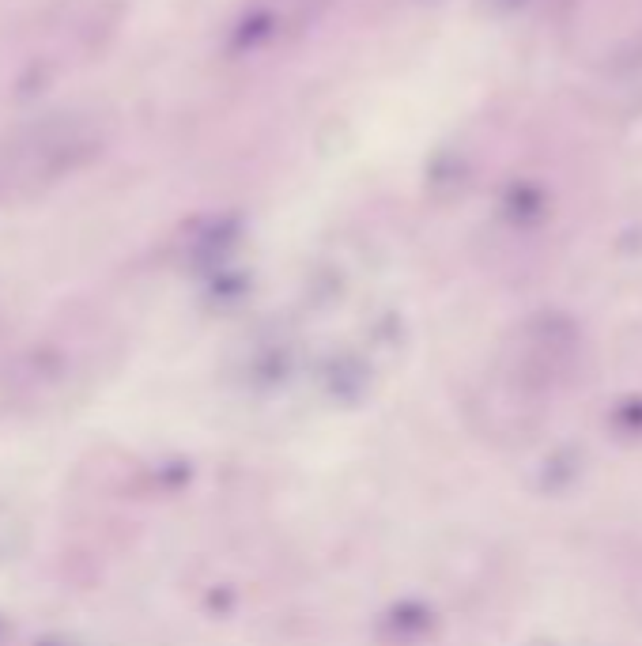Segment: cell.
<instances>
[{
  "label": "cell",
  "instance_id": "cell-1",
  "mask_svg": "<svg viewBox=\"0 0 642 646\" xmlns=\"http://www.w3.org/2000/svg\"><path fill=\"white\" fill-rule=\"evenodd\" d=\"M593 102L601 114L616 118H639L642 114V46L616 57L605 72L593 80Z\"/></svg>",
  "mask_w": 642,
  "mask_h": 646
},
{
  "label": "cell",
  "instance_id": "cell-2",
  "mask_svg": "<svg viewBox=\"0 0 642 646\" xmlns=\"http://www.w3.org/2000/svg\"><path fill=\"white\" fill-rule=\"evenodd\" d=\"M269 4L276 8V23H291V27H299L329 8V0H269Z\"/></svg>",
  "mask_w": 642,
  "mask_h": 646
},
{
  "label": "cell",
  "instance_id": "cell-3",
  "mask_svg": "<svg viewBox=\"0 0 642 646\" xmlns=\"http://www.w3.org/2000/svg\"><path fill=\"white\" fill-rule=\"evenodd\" d=\"M491 4H495V8H518L522 0H491Z\"/></svg>",
  "mask_w": 642,
  "mask_h": 646
}]
</instances>
